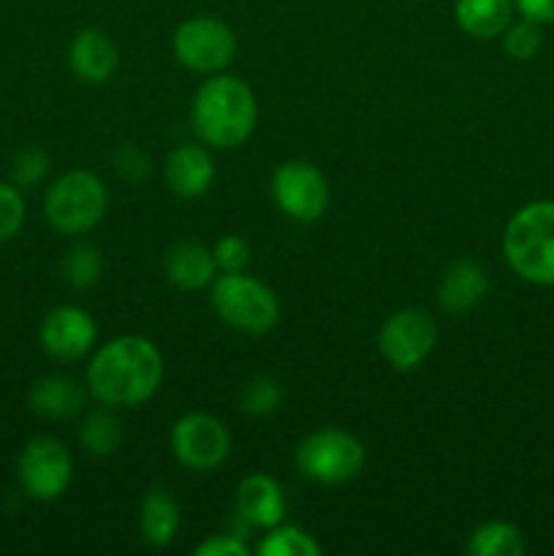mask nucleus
Here are the masks:
<instances>
[{"instance_id":"1","label":"nucleus","mask_w":554,"mask_h":556,"mask_svg":"<svg viewBox=\"0 0 554 556\" xmlns=\"http://www.w3.org/2000/svg\"><path fill=\"white\" fill-rule=\"evenodd\" d=\"M166 364L161 348L141 334H123L103 342L87 362L85 383L98 405L134 410L161 389Z\"/></svg>"},{"instance_id":"2","label":"nucleus","mask_w":554,"mask_h":556,"mask_svg":"<svg viewBox=\"0 0 554 556\" xmlns=\"http://www.w3.org/2000/svg\"><path fill=\"white\" fill-rule=\"evenodd\" d=\"M259 103L248 81L231 74H212L196 90L190 103V125L210 150H237L253 136Z\"/></svg>"},{"instance_id":"3","label":"nucleus","mask_w":554,"mask_h":556,"mask_svg":"<svg viewBox=\"0 0 554 556\" xmlns=\"http://www.w3.org/2000/svg\"><path fill=\"white\" fill-rule=\"evenodd\" d=\"M508 269L530 286L554 288V201L538 199L519 206L503 231Z\"/></svg>"},{"instance_id":"4","label":"nucleus","mask_w":554,"mask_h":556,"mask_svg":"<svg viewBox=\"0 0 554 556\" xmlns=\"http://www.w3.org/2000/svg\"><path fill=\"white\" fill-rule=\"evenodd\" d=\"M210 304L228 329L264 337L280 324V299L266 282L244 271H221L210 286Z\"/></svg>"},{"instance_id":"5","label":"nucleus","mask_w":554,"mask_h":556,"mask_svg":"<svg viewBox=\"0 0 554 556\" xmlns=\"http://www.w3.org/2000/svg\"><path fill=\"white\" fill-rule=\"evenodd\" d=\"M109 190L96 172L74 168L54 179L43 199L47 223L63 237H85L106 217Z\"/></svg>"},{"instance_id":"6","label":"nucleus","mask_w":554,"mask_h":556,"mask_svg":"<svg viewBox=\"0 0 554 556\" xmlns=\"http://www.w3.org/2000/svg\"><path fill=\"white\" fill-rule=\"evenodd\" d=\"M367 448L356 434L337 427H320L310 432L293 451V467L307 481L320 486H340L364 470Z\"/></svg>"},{"instance_id":"7","label":"nucleus","mask_w":554,"mask_h":556,"mask_svg":"<svg viewBox=\"0 0 554 556\" xmlns=\"http://www.w3.org/2000/svg\"><path fill=\"white\" fill-rule=\"evenodd\" d=\"M237 33L217 16H190L172 36L174 58L193 74H223L237 58Z\"/></svg>"},{"instance_id":"8","label":"nucleus","mask_w":554,"mask_h":556,"mask_svg":"<svg viewBox=\"0 0 554 556\" xmlns=\"http://www.w3.org/2000/svg\"><path fill=\"white\" fill-rule=\"evenodd\" d=\"M269 193L277 210L297 223H315L331 201L329 179L315 163L286 161L272 172Z\"/></svg>"},{"instance_id":"9","label":"nucleus","mask_w":554,"mask_h":556,"mask_svg":"<svg viewBox=\"0 0 554 556\" xmlns=\"http://www.w3.org/2000/svg\"><path fill=\"white\" fill-rule=\"evenodd\" d=\"M174 459L190 472H215L231 456V432L210 413H188L168 432Z\"/></svg>"},{"instance_id":"10","label":"nucleus","mask_w":554,"mask_h":556,"mask_svg":"<svg viewBox=\"0 0 554 556\" xmlns=\"http://www.w3.org/2000/svg\"><path fill=\"white\" fill-rule=\"evenodd\" d=\"M438 324L421 307H402L378 331V353L400 372L418 369L438 345Z\"/></svg>"},{"instance_id":"11","label":"nucleus","mask_w":554,"mask_h":556,"mask_svg":"<svg viewBox=\"0 0 554 556\" xmlns=\"http://www.w3.org/2000/svg\"><path fill=\"white\" fill-rule=\"evenodd\" d=\"M16 478L27 497L52 503L68 492L74 481V459L60 440L33 438L16 462Z\"/></svg>"},{"instance_id":"12","label":"nucleus","mask_w":554,"mask_h":556,"mask_svg":"<svg viewBox=\"0 0 554 556\" xmlns=\"http://www.w3.org/2000/svg\"><path fill=\"white\" fill-rule=\"evenodd\" d=\"M98 324L85 307L63 304L47 313L38 329V342L49 358L63 364H74L85 358L96 348Z\"/></svg>"},{"instance_id":"13","label":"nucleus","mask_w":554,"mask_h":556,"mask_svg":"<svg viewBox=\"0 0 554 556\" xmlns=\"http://www.w3.org/2000/svg\"><path fill=\"white\" fill-rule=\"evenodd\" d=\"M71 74L85 85H106L119 68V49L101 27H85L68 47Z\"/></svg>"},{"instance_id":"14","label":"nucleus","mask_w":554,"mask_h":556,"mask_svg":"<svg viewBox=\"0 0 554 556\" xmlns=\"http://www.w3.org/2000/svg\"><path fill=\"white\" fill-rule=\"evenodd\" d=\"M163 182L179 199H199L215 182V161L206 144L174 147L163 163Z\"/></svg>"},{"instance_id":"15","label":"nucleus","mask_w":554,"mask_h":556,"mask_svg":"<svg viewBox=\"0 0 554 556\" xmlns=\"http://www.w3.org/2000/svg\"><path fill=\"white\" fill-rule=\"evenodd\" d=\"M234 503H237V514L259 530H269L286 519V492L277 478L266 476V472H250L248 478H242Z\"/></svg>"},{"instance_id":"16","label":"nucleus","mask_w":554,"mask_h":556,"mask_svg":"<svg viewBox=\"0 0 554 556\" xmlns=\"http://www.w3.org/2000/svg\"><path fill=\"white\" fill-rule=\"evenodd\" d=\"M489 271L478 261L462 258L449 266L438 288L440 307L449 315H467L487 299Z\"/></svg>"},{"instance_id":"17","label":"nucleus","mask_w":554,"mask_h":556,"mask_svg":"<svg viewBox=\"0 0 554 556\" xmlns=\"http://www.w3.org/2000/svg\"><path fill=\"white\" fill-rule=\"evenodd\" d=\"M163 275L179 291H204L217 277L215 255L201 242H177L166 250Z\"/></svg>"},{"instance_id":"18","label":"nucleus","mask_w":554,"mask_h":556,"mask_svg":"<svg viewBox=\"0 0 554 556\" xmlns=\"http://www.w3.org/2000/svg\"><path fill=\"white\" fill-rule=\"evenodd\" d=\"M27 402H30V410L36 416L65 421V418H74L85 410L87 386L76 383L68 375H47V378L33 383Z\"/></svg>"},{"instance_id":"19","label":"nucleus","mask_w":554,"mask_h":556,"mask_svg":"<svg viewBox=\"0 0 554 556\" xmlns=\"http://www.w3.org/2000/svg\"><path fill=\"white\" fill-rule=\"evenodd\" d=\"M454 20L476 41H492L516 20L514 0H456Z\"/></svg>"},{"instance_id":"20","label":"nucleus","mask_w":554,"mask_h":556,"mask_svg":"<svg viewBox=\"0 0 554 556\" xmlns=\"http://www.w3.org/2000/svg\"><path fill=\"white\" fill-rule=\"evenodd\" d=\"M179 521H182V514H179L177 500L172 497L168 489L152 486L150 492L141 497L139 535L147 546L166 548L168 543L177 538Z\"/></svg>"},{"instance_id":"21","label":"nucleus","mask_w":554,"mask_h":556,"mask_svg":"<svg viewBox=\"0 0 554 556\" xmlns=\"http://www.w3.org/2000/svg\"><path fill=\"white\" fill-rule=\"evenodd\" d=\"M123 421L117 418L114 407H96L85 416L79 427V443L92 456H112L123 445Z\"/></svg>"},{"instance_id":"22","label":"nucleus","mask_w":554,"mask_h":556,"mask_svg":"<svg viewBox=\"0 0 554 556\" xmlns=\"http://www.w3.org/2000/svg\"><path fill=\"white\" fill-rule=\"evenodd\" d=\"M467 554L473 556H521L525 538L511 521H483L467 538Z\"/></svg>"},{"instance_id":"23","label":"nucleus","mask_w":554,"mask_h":556,"mask_svg":"<svg viewBox=\"0 0 554 556\" xmlns=\"http://www.w3.org/2000/svg\"><path fill=\"white\" fill-rule=\"evenodd\" d=\"M324 548L307 530L293 525L269 527L264 541L259 543L261 556H318Z\"/></svg>"},{"instance_id":"24","label":"nucleus","mask_w":554,"mask_h":556,"mask_svg":"<svg viewBox=\"0 0 554 556\" xmlns=\"http://www.w3.org/2000/svg\"><path fill=\"white\" fill-rule=\"evenodd\" d=\"M60 275L74 291L92 288L103 275V258L92 244H74L60 264Z\"/></svg>"},{"instance_id":"25","label":"nucleus","mask_w":554,"mask_h":556,"mask_svg":"<svg viewBox=\"0 0 554 556\" xmlns=\"http://www.w3.org/2000/svg\"><path fill=\"white\" fill-rule=\"evenodd\" d=\"M543 25H538V22L532 20H525V16H519V20H514L508 25V30L503 33V49L505 54H508L511 60H519V63H527V60L538 58L543 49Z\"/></svg>"},{"instance_id":"26","label":"nucleus","mask_w":554,"mask_h":556,"mask_svg":"<svg viewBox=\"0 0 554 556\" xmlns=\"http://www.w3.org/2000/svg\"><path fill=\"white\" fill-rule=\"evenodd\" d=\"M280 405H282V389L275 378H269V375H259V378L250 380V383L244 386L242 396H239V407H242V413H248V416L253 418L272 416L275 410H280Z\"/></svg>"},{"instance_id":"27","label":"nucleus","mask_w":554,"mask_h":556,"mask_svg":"<svg viewBox=\"0 0 554 556\" xmlns=\"http://www.w3.org/2000/svg\"><path fill=\"white\" fill-rule=\"evenodd\" d=\"M25 199L14 182H0V242H9L25 226Z\"/></svg>"},{"instance_id":"28","label":"nucleus","mask_w":554,"mask_h":556,"mask_svg":"<svg viewBox=\"0 0 554 556\" xmlns=\"http://www.w3.org/2000/svg\"><path fill=\"white\" fill-rule=\"evenodd\" d=\"M49 172V155L38 147H27L11 163V182L16 188H33V185L41 182Z\"/></svg>"},{"instance_id":"29","label":"nucleus","mask_w":554,"mask_h":556,"mask_svg":"<svg viewBox=\"0 0 554 556\" xmlns=\"http://www.w3.org/2000/svg\"><path fill=\"white\" fill-rule=\"evenodd\" d=\"M212 255H215L217 271H244L253 261V250H250L248 239L237 237V233L217 239Z\"/></svg>"},{"instance_id":"30","label":"nucleus","mask_w":554,"mask_h":556,"mask_svg":"<svg viewBox=\"0 0 554 556\" xmlns=\"http://www.w3.org/2000/svg\"><path fill=\"white\" fill-rule=\"evenodd\" d=\"M114 172L123 179H128V182H139V179H144L150 174V157L139 147L123 144L117 150V155H114Z\"/></svg>"},{"instance_id":"31","label":"nucleus","mask_w":554,"mask_h":556,"mask_svg":"<svg viewBox=\"0 0 554 556\" xmlns=\"http://www.w3.org/2000/svg\"><path fill=\"white\" fill-rule=\"evenodd\" d=\"M250 548L242 538L234 535H210L196 546V556H248Z\"/></svg>"},{"instance_id":"32","label":"nucleus","mask_w":554,"mask_h":556,"mask_svg":"<svg viewBox=\"0 0 554 556\" xmlns=\"http://www.w3.org/2000/svg\"><path fill=\"white\" fill-rule=\"evenodd\" d=\"M516 14L538 25H554V0H514Z\"/></svg>"}]
</instances>
